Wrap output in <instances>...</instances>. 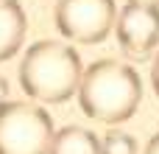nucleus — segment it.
<instances>
[{
	"instance_id": "nucleus-1",
	"label": "nucleus",
	"mask_w": 159,
	"mask_h": 154,
	"mask_svg": "<svg viewBox=\"0 0 159 154\" xmlns=\"http://www.w3.org/2000/svg\"><path fill=\"white\" fill-rule=\"evenodd\" d=\"M75 98L87 118L101 123H123L140 107L143 81L131 65L120 59H98L84 70Z\"/></svg>"
},
{
	"instance_id": "nucleus-2",
	"label": "nucleus",
	"mask_w": 159,
	"mask_h": 154,
	"mask_svg": "<svg viewBox=\"0 0 159 154\" xmlns=\"http://www.w3.org/2000/svg\"><path fill=\"white\" fill-rule=\"evenodd\" d=\"M81 76L78 51L61 39H39L20 59V87L39 104H64L78 93Z\"/></svg>"
},
{
	"instance_id": "nucleus-3",
	"label": "nucleus",
	"mask_w": 159,
	"mask_h": 154,
	"mask_svg": "<svg viewBox=\"0 0 159 154\" xmlns=\"http://www.w3.org/2000/svg\"><path fill=\"white\" fill-rule=\"evenodd\" d=\"M53 118L39 101H8L0 107V154H50Z\"/></svg>"
},
{
	"instance_id": "nucleus-4",
	"label": "nucleus",
	"mask_w": 159,
	"mask_h": 154,
	"mask_svg": "<svg viewBox=\"0 0 159 154\" xmlns=\"http://www.w3.org/2000/svg\"><path fill=\"white\" fill-rule=\"evenodd\" d=\"M53 22L64 39L95 45L115 31L117 6L115 0H56Z\"/></svg>"
},
{
	"instance_id": "nucleus-5",
	"label": "nucleus",
	"mask_w": 159,
	"mask_h": 154,
	"mask_svg": "<svg viewBox=\"0 0 159 154\" xmlns=\"http://www.w3.org/2000/svg\"><path fill=\"white\" fill-rule=\"evenodd\" d=\"M115 36L129 59H148L159 45V8L126 3V8L117 14Z\"/></svg>"
},
{
	"instance_id": "nucleus-6",
	"label": "nucleus",
	"mask_w": 159,
	"mask_h": 154,
	"mask_svg": "<svg viewBox=\"0 0 159 154\" xmlns=\"http://www.w3.org/2000/svg\"><path fill=\"white\" fill-rule=\"evenodd\" d=\"M25 11L20 0H0V62L11 59L25 39Z\"/></svg>"
},
{
	"instance_id": "nucleus-7",
	"label": "nucleus",
	"mask_w": 159,
	"mask_h": 154,
	"mask_svg": "<svg viewBox=\"0 0 159 154\" xmlns=\"http://www.w3.org/2000/svg\"><path fill=\"white\" fill-rule=\"evenodd\" d=\"M50 154H101V137L84 126H61L53 135Z\"/></svg>"
},
{
	"instance_id": "nucleus-8",
	"label": "nucleus",
	"mask_w": 159,
	"mask_h": 154,
	"mask_svg": "<svg viewBox=\"0 0 159 154\" xmlns=\"http://www.w3.org/2000/svg\"><path fill=\"white\" fill-rule=\"evenodd\" d=\"M101 154H137V140L126 132H109L101 137Z\"/></svg>"
},
{
	"instance_id": "nucleus-9",
	"label": "nucleus",
	"mask_w": 159,
	"mask_h": 154,
	"mask_svg": "<svg viewBox=\"0 0 159 154\" xmlns=\"http://www.w3.org/2000/svg\"><path fill=\"white\" fill-rule=\"evenodd\" d=\"M151 84H154V93L159 95V53L154 56V67H151Z\"/></svg>"
},
{
	"instance_id": "nucleus-10",
	"label": "nucleus",
	"mask_w": 159,
	"mask_h": 154,
	"mask_svg": "<svg viewBox=\"0 0 159 154\" xmlns=\"http://www.w3.org/2000/svg\"><path fill=\"white\" fill-rule=\"evenodd\" d=\"M143 154H159V135H154V137H151V140L145 143Z\"/></svg>"
},
{
	"instance_id": "nucleus-11",
	"label": "nucleus",
	"mask_w": 159,
	"mask_h": 154,
	"mask_svg": "<svg viewBox=\"0 0 159 154\" xmlns=\"http://www.w3.org/2000/svg\"><path fill=\"white\" fill-rule=\"evenodd\" d=\"M8 104V81L0 76V107H6Z\"/></svg>"
},
{
	"instance_id": "nucleus-12",
	"label": "nucleus",
	"mask_w": 159,
	"mask_h": 154,
	"mask_svg": "<svg viewBox=\"0 0 159 154\" xmlns=\"http://www.w3.org/2000/svg\"><path fill=\"white\" fill-rule=\"evenodd\" d=\"M129 3H137V6H154V8H159V0H129Z\"/></svg>"
}]
</instances>
